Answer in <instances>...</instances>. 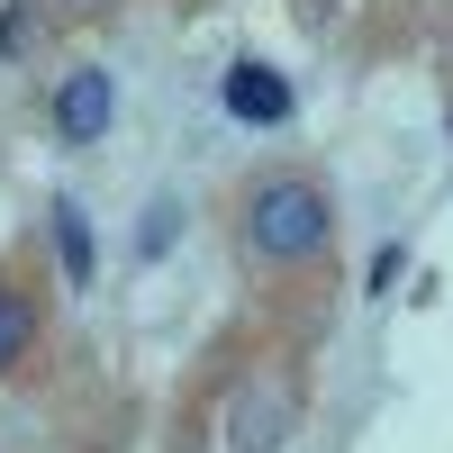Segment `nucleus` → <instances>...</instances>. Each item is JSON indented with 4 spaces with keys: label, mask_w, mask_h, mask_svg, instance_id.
Returning a JSON list of instances; mask_svg holds the SVG:
<instances>
[{
    "label": "nucleus",
    "mask_w": 453,
    "mask_h": 453,
    "mask_svg": "<svg viewBox=\"0 0 453 453\" xmlns=\"http://www.w3.org/2000/svg\"><path fill=\"white\" fill-rule=\"evenodd\" d=\"M109 109H119V91H109L100 64H82V73H64V82H55V127H64V145H100V136H109Z\"/></svg>",
    "instance_id": "3"
},
{
    "label": "nucleus",
    "mask_w": 453,
    "mask_h": 453,
    "mask_svg": "<svg viewBox=\"0 0 453 453\" xmlns=\"http://www.w3.org/2000/svg\"><path fill=\"white\" fill-rule=\"evenodd\" d=\"M173 236H181V209H173V200H155V209H145V236H136V245H145V254H164Z\"/></svg>",
    "instance_id": "7"
},
{
    "label": "nucleus",
    "mask_w": 453,
    "mask_h": 453,
    "mask_svg": "<svg viewBox=\"0 0 453 453\" xmlns=\"http://www.w3.org/2000/svg\"><path fill=\"white\" fill-rule=\"evenodd\" d=\"M245 245L263 263H309L326 245V191L318 181H263L245 200Z\"/></svg>",
    "instance_id": "1"
},
{
    "label": "nucleus",
    "mask_w": 453,
    "mask_h": 453,
    "mask_svg": "<svg viewBox=\"0 0 453 453\" xmlns=\"http://www.w3.org/2000/svg\"><path fill=\"white\" fill-rule=\"evenodd\" d=\"M218 100H226V119H236V127H281V119H290V73H273L263 55H245V64H226Z\"/></svg>",
    "instance_id": "2"
},
{
    "label": "nucleus",
    "mask_w": 453,
    "mask_h": 453,
    "mask_svg": "<svg viewBox=\"0 0 453 453\" xmlns=\"http://www.w3.org/2000/svg\"><path fill=\"white\" fill-rule=\"evenodd\" d=\"M55 245H64V281H73V290H91L100 254H91V226H82V209H73V200H55Z\"/></svg>",
    "instance_id": "5"
},
{
    "label": "nucleus",
    "mask_w": 453,
    "mask_h": 453,
    "mask_svg": "<svg viewBox=\"0 0 453 453\" xmlns=\"http://www.w3.org/2000/svg\"><path fill=\"white\" fill-rule=\"evenodd\" d=\"M281 426H290V399H273V390H245L236 399V418H226V435H236V453H281Z\"/></svg>",
    "instance_id": "4"
},
{
    "label": "nucleus",
    "mask_w": 453,
    "mask_h": 453,
    "mask_svg": "<svg viewBox=\"0 0 453 453\" xmlns=\"http://www.w3.org/2000/svg\"><path fill=\"white\" fill-rule=\"evenodd\" d=\"M27 345H36V309H27L19 290H0V372H10Z\"/></svg>",
    "instance_id": "6"
}]
</instances>
